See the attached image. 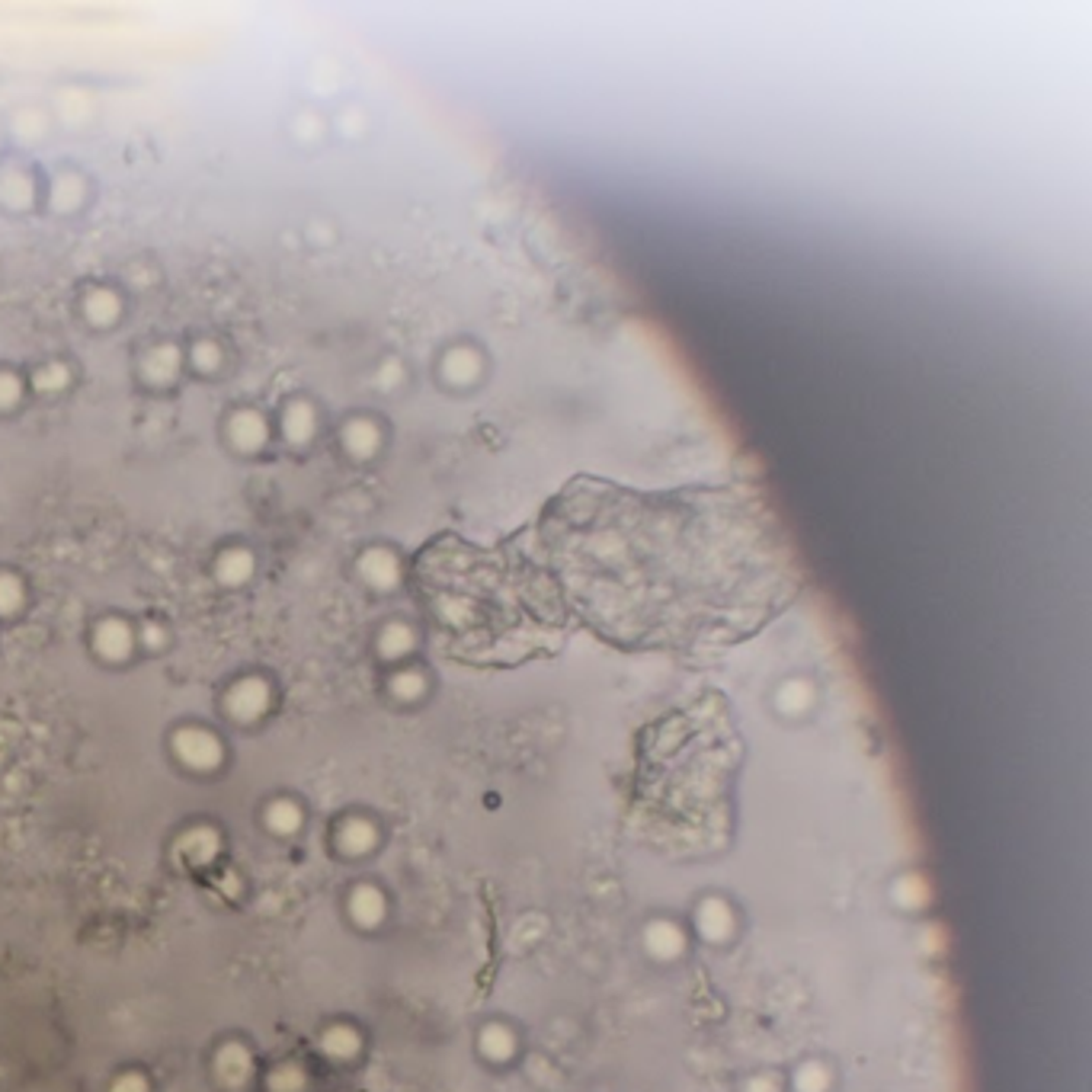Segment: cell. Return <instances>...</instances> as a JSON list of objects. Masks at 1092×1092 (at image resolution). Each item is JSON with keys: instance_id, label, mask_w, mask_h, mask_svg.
I'll return each mask as SVG.
<instances>
[{"instance_id": "8", "label": "cell", "mask_w": 1092, "mask_h": 1092, "mask_svg": "<svg viewBox=\"0 0 1092 1092\" xmlns=\"http://www.w3.org/2000/svg\"><path fill=\"white\" fill-rule=\"evenodd\" d=\"M266 1086H269V1092H305V1086H308V1073H305V1067H302V1064L286 1061V1064H280V1067H272V1070H269Z\"/></svg>"}, {"instance_id": "11", "label": "cell", "mask_w": 1092, "mask_h": 1092, "mask_svg": "<svg viewBox=\"0 0 1092 1092\" xmlns=\"http://www.w3.org/2000/svg\"><path fill=\"white\" fill-rule=\"evenodd\" d=\"M234 708H237L240 715H256L259 708H263V702H256V692L250 689V692H244V696L234 702Z\"/></svg>"}, {"instance_id": "6", "label": "cell", "mask_w": 1092, "mask_h": 1092, "mask_svg": "<svg viewBox=\"0 0 1092 1092\" xmlns=\"http://www.w3.org/2000/svg\"><path fill=\"white\" fill-rule=\"evenodd\" d=\"M362 1048V1038L353 1026H331L321 1035V1051L331 1057V1061H350Z\"/></svg>"}, {"instance_id": "7", "label": "cell", "mask_w": 1092, "mask_h": 1092, "mask_svg": "<svg viewBox=\"0 0 1092 1092\" xmlns=\"http://www.w3.org/2000/svg\"><path fill=\"white\" fill-rule=\"evenodd\" d=\"M266 827L272 830L276 837H295L302 830V807L295 801H289V798L272 801L266 807Z\"/></svg>"}, {"instance_id": "3", "label": "cell", "mask_w": 1092, "mask_h": 1092, "mask_svg": "<svg viewBox=\"0 0 1092 1092\" xmlns=\"http://www.w3.org/2000/svg\"><path fill=\"white\" fill-rule=\"evenodd\" d=\"M177 756L193 769H215L221 762V743L212 734L202 731H183L177 737Z\"/></svg>"}, {"instance_id": "4", "label": "cell", "mask_w": 1092, "mask_h": 1092, "mask_svg": "<svg viewBox=\"0 0 1092 1092\" xmlns=\"http://www.w3.org/2000/svg\"><path fill=\"white\" fill-rule=\"evenodd\" d=\"M385 910H388V900L375 884H356L350 894V916L356 926L375 929L381 920H385Z\"/></svg>"}, {"instance_id": "1", "label": "cell", "mask_w": 1092, "mask_h": 1092, "mask_svg": "<svg viewBox=\"0 0 1092 1092\" xmlns=\"http://www.w3.org/2000/svg\"><path fill=\"white\" fill-rule=\"evenodd\" d=\"M177 853L189 869H205L221 853V837L215 827H193L177 840Z\"/></svg>"}, {"instance_id": "10", "label": "cell", "mask_w": 1092, "mask_h": 1092, "mask_svg": "<svg viewBox=\"0 0 1092 1092\" xmlns=\"http://www.w3.org/2000/svg\"><path fill=\"white\" fill-rule=\"evenodd\" d=\"M215 891L221 894V897H234L237 891H240V881H237V872H221L215 881Z\"/></svg>"}, {"instance_id": "5", "label": "cell", "mask_w": 1092, "mask_h": 1092, "mask_svg": "<svg viewBox=\"0 0 1092 1092\" xmlns=\"http://www.w3.org/2000/svg\"><path fill=\"white\" fill-rule=\"evenodd\" d=\"M337 846L343 849L346 856H369L372 849L378 846V830L366 817H350V821H343V827H340Z\"/></svg>"}, {"instance_id": "9", "label": "cell", "mask_w": 1092, "mask_h": 1092, "mask_svg": "<svg viewBox=\"0 0 1092 1092\" xmlns=\"http://www.w3.org/2000/svg\"><path fill=\"white\" fill-rule=\"evenodd\" d=\"M110 1092H148V1080L142 1077V1073H123Z\"/></svg>"}, {"instance_id": "2", "label": "cell", "mask_w": 1092, "mask_h": 1092, "mask_svg": "<svg viewBox=\"0 0 1092 1092\" xmlns=\"http://www.w3.org/2000/svg\"><path fill=\"white\" fill-rule=\"evenodd\" d=\"M215 1077L228 1089H244L253 1077V1057L240 1042H228L215 1054Z\"/></svg>"}]
</instances>
